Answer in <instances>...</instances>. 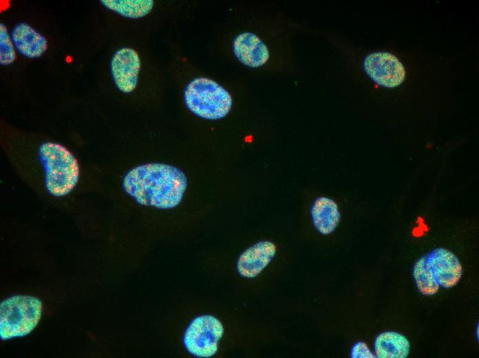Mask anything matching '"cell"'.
Wrapping results in <instances>:
<instances>
[{
	"instance_id": "6da1fadb",
	"label": "cell",
	"mask_w": 479,
	"mask_h": 358,
	"mask_svg": "<svg viewBox=\"0 0 479 358\" xmlns=\"http://www.w3.org/2000/svg\"><path fill=\"white\" fill-rule=\"evenodd\" d=\"M122 185L139 204L169 209L182 201L187 180L184 172L174 166L147 163L129 170Z\"/></svg>"
},
{
	"instance_id": "9c48e42d",
	"label": "cell",
	"mask_w": 479,
	"mask_h": 358,
	"mask_svg": "<svg viewBox=\"0 0 479 358\" xmlns=\"http://www.w3.org/2000/svg\"><path fill=\"white\" fill-rule=\"evenodd\" d=\"M427 255L432 273L439 285L449 288L458 283L462 269L454 253L447 249L438 248Z\"/></svg>"
},
{
	"instance_id": "e0dca14e",
	"label": "cell",
	"mask_w": 479,
	"mask_h": 358,
	"mask_svg": "<svg viewBox=\"0 0 479 358\" xmlns=\"http://www.w3.org/2000/svg\"><path fill=\"white\" fill-rule=\"evenodd\" d=\"M370 350L368 346L364 342H358L352 348L351 357L354 358H372L375 357Z\"/></svg>"
},
{
	"instance_id": "8fae6325",
	"label": "cell",
	"mask_w": 479,
	"mask_h": 358,
	"mask_svg": "<svg viewBox=\"0 0 479 358\" xmlns=\"http://www.w3.org/2000/svg\"><path fill=\"white\" fill-rule=\"evenodd\" d=\"M11 38L17 51L27 58H38L47 49L45 37L25 23L14 27Z\"/></svg>"
},
{
	"instance_id": "8992f818",
	"label": "cell",
	"mask_w": 479,
	"mask_h": 358,
	"mask_svg": "<svg viewBox=\"0 0 479 358\" xmlns=\"http://www.w3.org/2000/svg\"><path fill=\"white\" fill-rule=\"evenodd\" d=\"M363 68L374 81L388 88L398 86L405 78L403 64L396 56L388 52L368 54L364 59Z\"/></svg>"
},
{
	"instance_id": "4fadbf2b",
	"label": "cell",
	"mask_w": 479,
	"mask_h": 358,
	"mask_svg": "<svg viewBox=\"0 0 479 358\" xmlns=\"http://www.w3.org/2000/svg\"><path fill=\"white\" fill-rule=\"evenodd\" d=\"M409 348L408 339L396 332L381 333L374 341L376 357L379 358H405Z\"/></svg>"
},
{
	"instance_id": "277c9868",
	"label": "cell",
	"mask_w": 479,
	"mask_h": 358,
	"mask_svg": "<svg viewBox=\"0 0 479 358\" xmlns=\"http://www.w3.org/2000/svg\"><path fill=\"white\" fill-rule=\"evenodd\" d=\"M42 302L30 295H14L0 304V338L7 340L24 337L38 325Z\"/></svg>"
},
{
	"instance_id": "2e32d148",
	"label": "cell",
	"mask_w": 479,
	"mask_h": 358,
	"mask_svg": "<svg viewBox=\"0 0 479 358\" xmlns=\"http://www.w3.org/2000/svg\"><path fill=\"white\" fill-rule=\"evenodd\" d=\"M14 43L9 35L8 29L3 23L0 24V63L8 65L16 60Z\"/></svg>"
},
{
	"instance_id": "7c38bea8",
	"label": "cell",
	"mask_w": 479,
	"mask_h": 358,
	"mask_svg": "<svg viewBox=\"0 0 479 358\" xmlns=\"http://www.w3.org/2000/svg\"><path fill=\"white\" fill-rule=\"evenodd\" d=\"M310 214L314 227L324 235L332 233L341 220V213L337 204L326 196H320L315 199L311 207Z\"/></svg>"
},
{
	"instance_id": "52a82bcc",
	"label": "cell",
	"mask_w": 479,
	"mask_h": 358,
	"mask_svg": "<svg viewBox=\"0 0 479 358\" xmlns=\"http://www.w3.org/2000/svg\"><path fill=\"white\" fill-rule=\"evenodd\" d=\"M140 69V57L132 48H122L112 57L111 75L118 89L124 93L131 92L136 89Z\"/></svg>"
},
{
	"instance_id": "5bb4252c",
	"label": "cell",
	"mask_w": 479,
	"mask_h": 358,
	"mask_svg": "<svg viewBox=\"0 0 479 358\" xmlns=\"http://www.w3.org/2000/svg\"><path fill=\"white\" fill-rule=\"evenodd\" d=\"M100 2L106 8L130 19L146 16L154 4L152 0H101Z\"/></svg>"
},
{
	"instance_id": "7a4b0ae2",
	"label": "cell",
	"mask_w": 479,
	"mask_h": 358,
	"mask_svg": "<svg viewBox=\"0 0 479 358\" xmlns=\"http://www.w3.org/2000/svg\"><path fill=\"white\" fill-rule=\"evenodd\" d=\"M39 156L45 171V184L52 196L61 197L75 187L79 177L78 161L61 145L45 143L39 149Z\"/></svg>"
},
{
	"instance_id": "ba28073f",
	"label": "cell",
	"mask_w": 479,
	"mask_h": 358,
	"mask_svg": "<svg viewBox=\"0 0 479 358\" xmlns=\"http://www.w3.org/2000/svg\"><path fill=\"white\" fill-rule=\"evenodd\" d=\"M235 56L243 65L257 68L268 61L270 52L267 45L256 34L250 32H242L233 41Z\"/></svg>"
},
{
	"instance_id": "9a60e30c",
	"label": "cell",
	"mask_w": 479,
	"mask_h": 358,
	"mask_svg": "<svg viewBox=\"0 0 479 358\" xmlns=\"http://www.w3.org/2000/svg\"><path fill=\"white\" fill-rule=\"evenodd\" d=\"M414 277L419 291L424 295L436 294L439 289L427 260V255L419 258L414 267Z\"/></svg>"
},
{
	"instance_id": "3957f363",
	"label": "cell",
	"mask_w": 479,
	"mask_h": 358,
	"mask_svg": "<svg viewBox=\"0 0 479 358\" xmlns=\"http://www.w3.org/2000/svg\"><path fill=\"white\" fill-rule=\"evenodd\" d=\"M187 107L196 116L207 120L224 118L231 111L233 99L230 93L208 78L192 80L184 92Z\"/></svg>"
},
{
	"instance_id": "30bf717a",
	"label": "cell",
	"mask_w": 479,
	"mask_h": 358,
	"mask_svg": "<svg viewBox=\"0 0 479 358\" xmlns=\"http://www.w3.org/2000/svg\"><path fill=\"white\" fill-rule=\"evenodd\" d=\"M277 253V246L271 241H260L246 249L239 257L237 268L244 277L257 276L272 261Z\"/></svg>"
},
{
	"instance_id": "5b68a950",
	"label": "cell",
	"mask_w": 479,
	"mask_h": 358,
	"mask_svg": "<svg viewBox=\"0 0 479 358\" xmlns=\"http://www.w3.org/2000/svg\"><path fill=\"white\" fill-rule=\"evenodd\" d=\"M224 333L221 322L212 315H202L193 319L183 337L186 350L192 355L208 358L213 356Z\"/></svg>"
}]
</instances>
